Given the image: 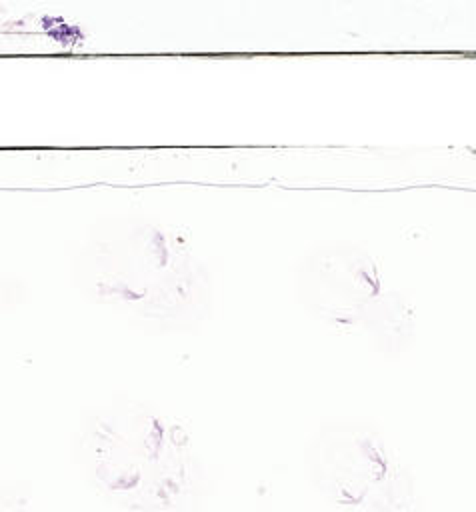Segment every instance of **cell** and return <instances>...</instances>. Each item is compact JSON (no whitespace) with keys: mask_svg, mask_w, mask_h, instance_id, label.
I'll use <instances>...</instances> for the list:
<instances>
[{"mask_svg":"<svg viewBox=\"0 0 476 512\" xmlns=\"http://www.w3.org/2000/svg\"><path fill=\"white\" fill-rule=\"evenodd\" d=\"M74 460L118 512H202L216 484L186 428L132 400L82 416Z\"/></svg>","mask_w":476,"mask_h":512,"instance_id":"cell-1","label":"cell"},{"mask_svg":"<svg viewBox=\"0 0 476 512\" xmlns=\"http://www.w3.org/2000/svg\"><path fill=\"white\" fill-rule=\"evenodd\" d=\"M312 490L338 512H426L414 470L386 436L356 422L326 424L304 452Z\"/></svg>","mask_w":476,"mask_h":512,"instance_id":"cell-2","label":"cell"}]
</instances>
